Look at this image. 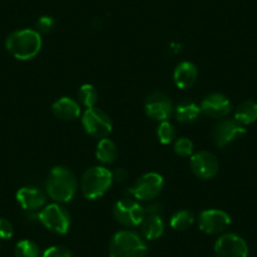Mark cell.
I'll list each match as a JSON object with an SVG mask.
<instances>
[{
	"label": "cell",
	"instance_id": "cell-15",
	"mask_svg": "<svg viewBox=\"0 0 257 257\" xmlns=\"http://www.w3.org/2000/svg\"><path fill=\"white\" fill-rule=\"evenodd\" d=\"M17 202L24 211H37L46 204V194L34 187H23L17 192Z\"/></svg>",
	"mask_w": 257,
	"mask_h": 257
},
{
	"label": "cell",
	"instance_id": "cell-13",
	"mask_svg": "<svg viewBox=\"0 0 257 257\" xmlns=\"http://www.w3.org/2000/svg\"><path fill=\"white\" fill-rule=\"evenodd\" d=\"M145 112L155 121H167L174 112L172 100L164 92H153L145 100Z\"/></svg>",
	"mask_w": 257,
	"mask_h": 257
},
{
	"label": "cell",
	"instance_id": "cell-1",
	"mask_svg": "<svg viewBox=\"0 0 257 257\" xmlns=\"http://www.w3.org/2000/svg\"><path fill=\"white\" fill-rule=\"evenodd\" d=\"M46 190L54 202L67 203L77 192V179L68 168L54 167L47 178Z\"/></svg>",
	"mask_w": 257,
	"mask_h": 257
},
{
	"label": "cell",
	"instance_id": "cell-12",
	"mask_svg": "<svg viewBox=\"0 0 257 257\" xmlns=\"http://www.w3.org/2000/svg\"><path fill=\"white\" fill-rule=\"evenodd\" d=\"M190 169L199 179H212L218 173L219 163L216 155L206 150H201L190 157Z\"/></svg>",
	"mask_w": 257,
	"mask_h": 257
},
{
	"label": "cell",
	"instance_id": "cell-23",
	"mask_svg": "<svg viewBox=\"0 0 257 257\" xmlns=\"http://www.w3.org/2000/svg\"><path fill=\"white\" fill-rule=\"evenodd\" d=\"M78 101L82 106H85L86 108L95 107L96 103L98 100V92L96 90V87L91 83H85V85L81 86L78 88Z\"/></svg>",
	"mask_w": 257,
	"mask_h": 257
},
{
	"label": "cell",
	"instance_id": "cell-9",
	"mask_svg": "<svg viewBox=\"0 0 257 257\" xmlns=\"http://www.w3.org/2000/svg\"><path fill=\"white\" fill-rule=\"evenodd\" d=\"M246 134V128L234 118H222L212 132V139L218 148H224Z\"/></svg>",
	"mask_w": 257,
	"mask_h": 257
},
{
	"label": "cell",
	"instance_id": "cell-24",
	"mask_svg": "<svg viewBox=\"0 0 257 257\" xmlns=\"http://www.w3.org/2000/svg\"><path fill=\"white\" fill-rule=\"evenodd\" d=\"M14 254L16 257H42L38 244L31 239L19 241L14 248Z\"/></svg>",
	"mask_w": 257,
	"mask_h": 257
},
{
	"label": "cell",
	"instance_id": "cell-6",
	"mask_svg": "<svg viewBox=\"0 0 257 257\" xmlns=\"http://www.w3.org/2000/svg\"><path fill=\"white\" fill-rule=\"evenodd\" d=\"M81 123L88 135L97 139L107 138L112 132V121L110 116L96 106L86 108L81 118Z\"/></svg>",
	"mask_w": 257,
	"mask_h": 257
},
{
	"label": "cell",
	"instance_id": "cell-8",
	"mask_svg": "<svg viewBox=\"0 0 257 257\" xmlns=\"http://www.w3.org/2000/svg\"><path fill=\"white\" fill-rule=\"evenodd\" d=\"M112 214L125 227H138L145 217V208L137 199L122 198L113 204Z\"/></svg>",
	"mask_w": 257,
	"mask_h": 257
},
{
	"label": "cell",
	"instance_id": "cell-17",
	"mask_svg": "<svg viewBox=\"0 0 257 257\" xmlns=\"http://www.w3.org/2000/svg\"><path fill=\"white\" fill-rule=\"evenodd\" d=\"M52 112L59 120L72 121L81 115V106L73 98L61 97L53 102Z\"/></svg>",
	"mask_w": 257,
	"mask_h": 257
},
{
	"label": "cell",
	"instance_id": "cell-10",
	"mask_svg": "<svg viewBox=\"0 0 257 257\" xmlns=\"http://www.w3.org/2000/svg\"><path fill=\"white\" fill-rule=\"evenodd\" d=\"M216 257H248V246L241 236L224 233L214 243Z\"/></svg>",
	"mask_w": 257,
	"mask_h": 257
},
{
	"label": "cell",
	"instance_id": "cell-30",
	"mask_svg": "<svg viewBox=\"0 0 257 257\" xmlns=\"http://www.w3.org/2000/svg\"><path fill=\"white\" fill-rule=\"evenodd\" d=\"M112 173V180L113 182H123V180H126V178H127V172H126L123 168H117V169L115 170V172H111Z\"/></svg>",
	"mask_w": 257,
	"mask_h": 257
},
{
	"label": "cell",
	"instance_id": "cell-21",
	"mask_svg": "<svg viewBox=\"0 0 257 257\" xmlns=\"http://www.w3.org/2000/svg\"><path fill=\"white\" fill-rule=\"evenodd\" d=\"M234 120L243 126L253 123L257 120V102L246 100L239 103L234 111Z\"/></svg>",
	"mask_w": 257,
	"mask_h": 257
},
{
	"label": "cell",
	"instance_id": "cell-16",
	"mask_svg": "<svg viewBox=\"0 0 257 257\" xmlns=\"http://www.w3.org/2000/svg\"><path fill=\"white\" fill-rule=\"evenodd\" d=\"M197 77H198L197 66L188 61L180 62L175 67L174 73H173V80H174L175 86L180 88V90H184V88H188L192 85H194Z\"/></svg>",
	"mask_w": 257,
	"mask_h": 257
},
{
	"label": "cell",
	"instance_id": "cell-5",
	"mask_svg": "<svg viewBox=\"0 0 257 257\" xmlns=\"http://www.w3.org/2000/svg\"><path fill=\"white\" fill-rule=\"evenodd\" d=\"M164 188V178L158 173H145L128 188V194L138 202H150L157 198Z\"/></svg>",
	"mask_w": 257,
	"mask_h": 257
},
{
	"label": "cell",
	"instance_id": "cell-27",
	"mask_svg": "<svg viewBox=\"0 0 257 257\" xmlns=\"http://www.w3.org/2000/svg\"><path fill=\"white\" fill-rule=\"evenodd\" d=\"M54 24H56V22H54V19L52 18V17H48V16L41 17L36 23L37 32H38L41 36L42 34L49 33V32H52V29L54 28Z\"/></svg>",
	"mask_w": 257,
	"mask_h": 257
},
{
	"label": "cell",
	"instance_id": "cell-3",
	"mask_svg": "<svg viewBox=\"0 0 257 257\" xmlns=\"http://www.w3.org/2000/svg\"><path fill=\"white\" fill-rule=\"evenodd\" d=\"M148 247L144 239L134 231H118L112 236L108 247L110 257H147Z\"/></svg>",
	"mask_w": 257,
	"mask_h": 257
},
{
	"label": "cell",
	"instance_id": "cell-20",
	"mask_svg": "<svg viewBox=\"0 0 257 257\" xmlns=\"http://www.w3.org/2000/svg\"><path fill=\"white\" fill-rule=\"evenodd\" d=\"M96 158L102 164H112L117 158L116 144L108 138H103L96 145Z\"/></svg>",
	"mask_w": 257,
	"mask_h": 257
},
{
	"label": "cell",
	"instance_id": "cell-29",
	"mask_svg": "<svg viewBox=\"0 0 257 257\" xmlns=\"http://www.w3.org/2000/svg\"><path fill=\"white\" fill-rule=\"evenodd\" d=\"M14 234V227L8 219L0 218V239H11Z\"/></svg>",
	"mask_w": 257,
	"mask_h": 257
},
{
	"label": "cell",
	"instance_id": "cell-18",
	"mask_svg": "<svg viewBox=\"0 0 257 257\" xmlns=\"http://www.w3.org/2000/svg\"><path fill=\"white\" fill-rule=\"evenodd\" d=\"M140 227H142L143 236L148 241H153V239L162 237L165 229L164 221L159 213H145Z\"/></svg>",
	"mask_w": 257,
	"mask_h": 257
},
{
	"label": "cell",
	"instance_id": "cell-26",
	"mask_svg": "<svg viewBox=\"0 0 257 257\" xmlns=\"http://www.w3.org/2000/svg\"><path fill=\"white\" fill-rule=\"evenodd\" d=\"M193 149H194V145H193L192 140H189L188 138H179L175 140L174 152L179 157H192Z\"/></svg>",
	"mask_w": 257,
	"mask_h": 257
},
{
	"label": "cell",
	"instance_id": "cell-22",
	"mask_svg": "<svg viewBox=\"0 0 257 257\" xmlns=\"http://www.w3.org/2000/svg\"><path fill=\"white\" fill-rule=\"evenodd\" d=\"M196 218L194 214L188 209H182V211L175 212L170 218V227L175 231H185L194 223Z\"/></svg>",
	"mask_w": 257,
	"mask_h": 257
},
{
	"label": "cell",
	"instance_id": "cell-19",
	"mask_svg": "<svg viewBox=\"0 0 257 257\" xmlns=\"http://www.w3.org/2000/svg\"><path fill=\"white\" fill-rule=\"evenodd\" d=\"M202 108L193 101H182L174 107V115L179 122L187 123L196 121L201 116Z\"/></svg>",
	"mask_w": 257,
	"mask_h": 257
},
{
	"label": "cell",
	"instance_id": "cell-14",
	"mask_svg": "<svg viewBox=\"0 0 257 257\" xmlns=\"http://www.w3.org/2000/svg\"><path fill=\"white\" fill-rule=\"evenodd\" d=\"M202 112L213 118H224L232 110V103L228 97L222 93L213 92L207 95L201 102Z\"/></svg>",
	"mask_w": 257,
	"mask_h": 257
},
{
	"label": "cell",
	"instance_id": "cell-7",
	"mask_svg": "<svg viewBox=\"0 0 257 257\" xmlns=\"http://www.w3.org/2000/svg\"><path fill=\"white\" fill-rule=\"evenodd\" d=\"M37 217L39 222L53 233L66 234L70 231V214L61 206V203H51L44 206Z\"/></svg>",
	"mask_w": 257,
	"mask_h": 257
},
{
	"label": "cell",
	"instance_id": "cell-4",
	"mask_svg": "<svg viewBox=\"0 0 257 257\" xmlns=\"http://www.w3.org/2000/svg\"><path fill=\"white\" fill-rule=\"evenodd\" d=\"M112 173L105 167H92L81 177V192L88 201H95L110 189L112 184Z\"/></svg>",
	"mask_w": 257,
	"mask_h": 257
},
{
	"label": "cell",
	"instance_id": "cell-28",
	"mask_svg": "<svg viewBox=\"0 0 257 257\" xmlns=\"http://www.w3.org/2000/svg\"><path fill=\"white\" fill-rule=\"evenodd\" d=\"M42 257H73V254L67 247L52 246L43 252Z\"/></svg>",
	"mask_w": 257,
	"mask_h": 257
},
{
	"label": "cell",
	"instance_id": "cell-2",
	"mask_svg": "<svg viewBox=\"0 0 257 257\" xmlns=\"http://www.w3.org/2000/svg\"><path fill=\"white\" fill-rule=\"evenodd\" d=\"M6 48L16 59L29 61L41 52L42 36L34 29H19L7 37Z\"/></svg>",
	"mask_w": 257,
	"mask_h": 257
},
{
	"label": "cell",
	"instance_id": "cell-11",
	"mask_svg": "<svg viewBox=\"0 0 257 257\" xmlns=\"http://www.w3.org/2000/svg\"><path fill=\"white\" fill-rule=\"evenodd\" d=\"M231 224V216L222 209H206L198 217V226L207 234H218Z\"/></svg>",
	"mask_w": 257,
	"mask_h": 257
},
{
	"label": "cell",
	"instance_id": "cell-25",
	"mask_svg": "<svg viewBox=\"0 0 257 257\" xmlns=\"http://www.w3.org/2000/svg\"><path fill=\"white\" fill-rule=\"evenodd\" d=\"M157 138L160 144L168 145L175 139V127L169 121H162L157 127Z\"/></svg>",
	"mask_w": 257,
	"mask_h": 257
}]
</instances>
